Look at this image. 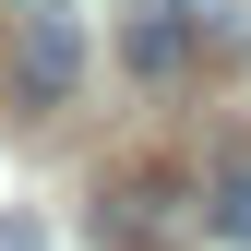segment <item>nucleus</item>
I'll return each instance as SVG.
<instances>
[{
    "label": "nucleus",
    "instance_id": "1",
    "mask_svg": "<svg viewBox=\"0 0 251 251\" xmlns=\"http://www.w3.org/2000/svg\"><path fill=\"white\" fill-rule=\"evenodd\" d=\"M192 227H215V203H203V179H179V168H120L96 192V239L108 251H179Z\"/></svg>",
    "mask_w": 251,
    "mask_h": 251
},
{
    "label": "nucleus",
    "instance_id": "2",
    "mask_svg": "<svg viewBox=\"0 0 251 251\" xmlns=\"http://www.w3.org/2000/svg\"><path fill=\"white\" fill-rule=\"evenodd\" d=\"M84 84V24L60 12V0H36V12L12 24V60H0V96L12 108H60Z\"/></svg>",
    "mask_w": 251,
    "mask_h": 251
},
{
    "label": "nucleus",
    "instance_id": "3",
    "mask_svg": "<svg viewBox=\"0 0 251 251\" xmlns=\"http://www.w3.org/2000/svg\"><path fill=\"white\" fill-rule=\"evenodd\" d=\"M120 48H132V72H144V84H168V72H192V48H203V12H192V0H144Z\"/></svg>",
    "mask_w": 251,
    "mask_h": 251
},
{
    "label": "nucleus",
    "instance_id": "4",
    "mask_svg": "<svg viewBox=\"0 0 251 251\" xmlns=\"http://www.w3.org/2000/svg\"><path fill=\"white\" fill-rule=\"evenodd\" d=\"M203 203H215V239H239V251H251V144L203 168Z\"/></svg>",
    "mask_w": 251,
    "mask_h": 251
},
{
    "label": "nucleus",
    "instance_id": "5",
    "mask_svg": "<svg viewBox=\"0 0 251 251\" xmlns=\"http://www.w3.org/2000/svg\"><path fill=\"white\" fill-rule=\"evenodd\" d=\"M0 251H48V227L36 215H0Z\"/></svg>",
    "mask_w": 251,
    "mask_h": 251
}]
</instances>
